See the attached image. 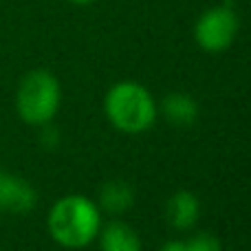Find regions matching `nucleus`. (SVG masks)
<instances>
[{"label":"nucleus","mask_w":251,"mask_h":251,"mask_svg":"<svg viewBox=\"0 0 251 251\" xmlns=\"http://www.w3.org/2000/svg\"><path fill=\"white\" fill-rule=\"evenodd\" d=\"M47 229L62 247L84 249L97 240L101 229V209L84 194L62 196L49 209Z\"/></svg>","instance_id":"f257e3e1"},{"label":"nucleus","mask_w":251,"mask_h":251,"mask_svg":"<svg viewBox=\"0 0 251 251\" xmlns=\"http://www.w3.org/2000/svg\"><path fill=\"white\" fill-rule=\"evenodd\" d=\"M104 113L115 130L126 134H141L154 126L159 117L152 93L137 82H117L104 97Z\"/></svg>","instance_id":"f03ea898"},{"label":"nucleus","mask_w":251,"mask_h":251,"mask_svg":"<svg viewBox=\"0 0 251 251\" xmlns=\"http://www.w3.org/2000/svg\"><path fill=\"white\" fill-rule=\"evenodd\" d=\"M62 104L60 79L47 69H33L20 79L16 91V113L29 126H49Z\"/></svg>","instance_id":"7ed1b4c3"},{"label":"nucleus","mask_w":251,"mask_h":251,"mask_svg":"<svg viewBox=\"0 0 251 251\" xmlns=\"http://www.w3.org/2000/svg\"><path fill=\"white\" fill-rule=\"evenodd\" d=\"M240 31V18L231 4L205 9L194 25V42L207 53H223L234 44Z\"/></svg>","instance_id":"20e7f679"},{"label":"nucleus","mask_w":251,"mask_h":251,"mask_svg":"<svg viewBox=\"0 0 251 251\" xmlns=\"http://www.w3.org/2000/svg\"><path fill=\"white\" fill-rule=\"evenodd\" d=\"M35 194L33 185L20 176H0V212L9 214H25L35 207Z\"/></svg>","instance_id":"39448f33"},{"label":"nucleus","mask_w":251,"mask_h":251,"mask_svg":"<svg viewBox=\"0 0 251 251\" xmlns=\"http://www.w3.org/2000/svg\"><path fill=\"white\" fill-rule=\"evenodd\" d=\"M201 216V201L196 199V194L187 190H181L176 194L170 196L168 205H165V218L168 223L178 231L192 229L196 225Z\"/></svg>","instance_id":"423d86ee"},{"label":"nucleus","mask_w":251,"mask_h":251,"mask_svg":"<svg viewBox=\"0 0 251 251\" xmlns=\"http://www.w3.org/2000/svg\"><path fill=\"white\" fill-rule=\"evenodd\" d=\"M97 243L100 251H141V238L137 229L124 221H110L108 225H101Z\"/></svg>","instance_id":"0eeeda50"},{"label":"nucleus","mask_w":251,"mask_h":251,"mask_svg":"<svg viewBox=\"0 0 251 251\" xmlns=\"http://www.w3.org/2000/svg\"><path fill=\"white\" fill-rule=\"evenodd\" d=\"M159 110L174 126H192L196 122V117H199V104L194 101V97L178 91L165 95Z\"/></svg>","instance_id":"6e6552de"},{"label":"nucleus","mask_w":251,"mask_h":251,"mask_svg":"<svg viewBox=\"0 0 251 251\" xmlns=\"http://www.w3.org/2000/svg\"><path fill=\"white\" fill-rule=\"evenodd\" d=\"M97 205L108 214H124L134 205V190L126 181H110L101 187Z\"/></svg>","instance_id":"1a4fd4ad"},{"label":"nucleus","mask_w":251,"mask_h":251,"mask_svg":"<svg viewBox=\"0 0 251 251\" xmlns=\"http://www.w3.org/2000/svg\"><path fill=\"white\" fill-rule=\"evenodd\" d=\"M185 251H223V245L214 234L201 231L185 243Z\"/></svg>","instance_id":"9d476101"},{"label":"nucleus","mask_w":251,"mask_h":251,"mask_svg":"<svg viewBox=\"0 0 251 251\" xmlns=\"http://www.w3.org/2000/svg\"><path fill=\"white\" fill-rule=\"evenodd\" d=\"M159 251H185V243H181V240H170V243L161 245Z\"/></svg>","instance_id":"9b49d317"},{"label":"nucleus","mask_w":251,"mask_h":251,"mask_svg":"<svg viewBox=\"0 0 251 251\" xmlns=\"http://www.w3.org/2000/svg\"><path fill=\"white\" fill-rule=\"evenodd\" d=\"M71 4H77V7H86V4H93L95 0H69Z\"/></svg>","instance_id":"f8f14e48"},{"label":"nucleus","mask_w":251,"mask_h":251,"mask_svg":"<svg viewBox=\"0 0 251 251\" xmlns=\"http://www.w3.org/2000/svg\"><path fill=\"white\" fill-rule=\"evenodd\" d=\"M0 176H2V170H0Z\"/></svg>","instance_id":"ddd939ff"}]
</instances>
